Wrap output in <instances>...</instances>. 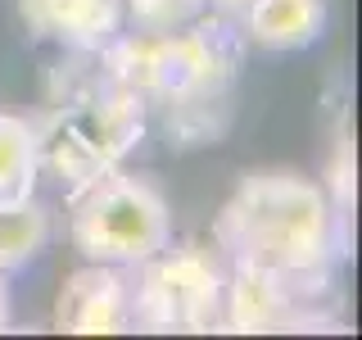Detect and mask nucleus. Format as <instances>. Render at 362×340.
I'll list each match as a JSON object with an SVG mask.
<instances>
[{
  "instance_id": "0eeeda50",
  "label": "nucleus",
  "mask_w": 362,
  "mask_h": 340,
  "mask_svg": "<svg viewBox=\"0 0 362 340\" xmlns=\"http://www.w3.org/2000/svg\"><path fill=\"white\" fill-rule=\"evenodd\" d=\"M54 332L64 336H122L132 327V277L127 268L90 264L68 272L54 295Z\"/></svg>"
},
{
  "instance_id": "7ed1b4c3",
  "label": "nucleus",
  "mask_w": 362,
  "mask_h": 340,
  "mask_svg": "<svg viewBox=\"0 0 362 340\" xmlns=\"http://www.w3.org/2000/svg\"><path fill=\"white\" fill-rule=\"evenodd\" d=\"M145 128H150V113L141 100L95 77L90 86L50 105V113L37 123L41 173L54 177L68 196H77L90 181L122 168V159L141 145Z\"/></svg>"
},
{
  "instance_id": "39448f33",
  "label": "nucleus",
  "mask_w": 362,
  "mask_h": 340,
  "mask_svg": "<svg viewBox=\"0 0 362 340\" xmlns=\"http://www.w3.org/2000/svg\"><path fill=\"white\" fill-rule=\"evenodd\" d=\"M132 327L158 336H204L218 332L226 254L204 241H181L154 249L132 268Z\"/></svg>"
},
{
  "instance_id": "ddd939ff",
  "label": "nucleus",
  "mask_w": 362,
  "mask_h": 340,
  "mask_svg": "<svg viewBox=\"0 0 362 340\" xmlns=\"http://www.w3.org/2000/svg\"><path fill=\"white\" fill-rule=\"evenodd\" d=\"M204 5L213 9V14H226V18H235L245 9V0H204Z\"/></svg>"
},
{
  "instance_id": "9d476101",
  "label": "nucleus",
  "mask_w": 362,
  "mask_h": 340,
  "mask_svg": "<svg viewBox=\"0 0 362 340\" xmlns=\"http://www.w3.org/2000/svg\"><path fill=\"white\" fill-rule=\"evenodd\" d=\"M50 236H54V218L37 196L0 200V272L5 277L14 268H28L50 245Z\"/></svg>"
},
{
  "instance_id": "6e6552de",
  "label": "nucleus",
  "mask_w": 362,
  "mask_h": 340,
  "mask_svg": "<svg viewBox=\"0 0 362 340\" xmlns=\"http://www.w3.org/2000/svg\"><path fill=\"white\" fill-rule=\"evenodd\" d=\"M28 32L77 55H100L122 32V0H18Z\"/></svg>"
},
{
  "instance_id": "f8f14e48",
  "label": "nucleus",
  "mask_w": 362,
  "mask_h": 340,
  "mask_svg": "<svg viewBox=\"0 0 362 340\" xmlns=\"http://www.w3.org/2000/svg\"><path fill=\"white\" fill-rule=\"evenodd\" d=\"M209 14L204 0H122V23L132 28H145V32H168V28H181V23Z\"/></svg>"
},
{
  "instance_id": "423d86ee",
  "label": "nucleus",
  "mask_w": 362,
  "mask_h": 340,
  "mask_svg": "<svg viewBox=\"0 0 362 340\" xmlns=\"http://www.w3.org/2000/svg\"><path fill=\"white\" fill-rule=\"evenodd\" d=\"M326 290H308L281 272L254 268V264H226V286H222V313L218 332L235 336H272L290 327H308L322 317Z\"/></svg>"
},
{
  "instance_id": "1a4fd4ad",
  "label": "nucleus",
  "mask_w": 362,
  "mask_h": 340,
  "mask_svg": "<svg viewBox=\"0 0 362 340\" xmlns=\"http://www.w3.org/2000/svg\"><path fill=\"white\" fill-rule=\"evenodd\" d=\"M235 28H240L245 45L290 55L326 32V0H245Z\"/></svg>"
},
{
  "instance_id": "4468645a",
  "label": "nucleus",
  "mask_w": 362,
  "mask_h": 340,
  "mask_svg": "<svg viewBox=\"0 0 362 340\" xmlns=\"http://www.w3.org/2000/svg\"><path fill=\"white\" fill-rule=\"evenodd\" d=\"M9 327V286H5V272H0V332Z\"/></svg>"
},
{
  "instance_id": "f257e3e1",
  "label": "nucleus",
  "mask_w": 362,
  "mask_h": 340,
  "mask_svg": "<svg viewBox=\"0 0 362 340\" xmlns=\"http://www.w3.org/2000/svg\"><path fill=\"white\" fill-rule=\"evenodd\" d=\"M240 45L245 37L226 14H199L168 32L132 28L100 50V77L132 91L145 113H158L177 145H204L231 118Z\"/></svg>"
},
{
  "instance_id": "f03ea898",
  "label": "nucleus",
  "mask_w": 362,
  "mask_h": 340,
  "mask_svg": "<svg viewBox=\"0 0 362 340\" xmlns=\"http://www.w3.org/2000/svg\"><path fill=\"white\" fill-rule=\"evenodd\" d=\"M213 245L226 254V264H254L308 290H331V268L344 245V213L331 204L322 181L290 168H267L235 181L213 227Z\"/></svg>"
},
{
  "instance_id": "9b49d317",
  "label": "nucleus",
  "mask_w": 362,
  "mask_h": 340,
  "mask_svg": "<svg viewBox=\"0 0 362 340\" xmlns=\"http://www.w3.org/2000/svg\"><path fill=\"white\" fill-rule=\"evenodd\" d=\"M37 123L0 109V200H23L37 191Z\"/></svg>"
},
{
  "instance_id": "20e7f679",
  "label": "nucleus",
  "mask_w": 362,
  "mask_h": 340,
  "mask_svg": "<svg viewBox=\"0 0 362 340\" xmlns=\"http://www.w3.org/2000/svg\"><path fill=\"white\" fill-rule=\"evenodd\" d=\"M73 213H68V236L90 264H113V268H136L173 241V213L154 181L113 168L109 177L90 181L77 191Z\"/></svg>"
}]
</instances>
